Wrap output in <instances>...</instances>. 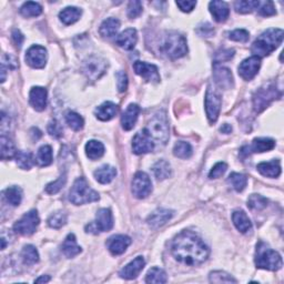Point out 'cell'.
Returning a JSON list of instances; mask_svg holds the SVG:
<instances>
[{
	"label": "cell",
	"instance_id": "6da1fadb",
	"mask_svg": "<svg viewBox=\"0 0 284 284\" xmlns=\"http://www.w3.org/2000/svg\"><path fill=\"white\" fill-rule=\"evenodd\" d=\"M171 251L174 259L186 266H199L209 258V248L191 231H183L174 238Z\"/></svg>",
	"mask_w": 284,
	"mask_h": 284
},
{
	"label": "cell",
	"instance_id": "7a4b0ae2",
	"mask_svg": "<svg viewBox=\"0 0 284 284\" xmlns=\"http://www.w3.org/2000/svg\"><path fill=\"white\" fill-rule=\"evenodd\" d=\"M283 40V30L282 29H268L263 34L258 37V39L253 42L252 51L253 55L258 58L267 57L272 54Z\"/></svg>",
	"mask_w": 284,
	"mask_h": 284
},
{
	"label": "cell",
	"instance_id": "3957f363",
	"mask_svg": "<svg viewBox=\"0 0 284 284\" xmlns=\"http://www.w3.org/2000/svg\"><path fill=\"white\" fill-rule=\"evenodd\" d=\"M255 264L259 269L278 271L282 268L283 262L281 255L277 251L272 250L267 243L260 241L255 250Z\"/></svg>",
	"mask_w": 284,
	"mask_h": 284
},
{
	"label": "cell",
	"instance_id": "277c9868",
	"mask_svg": "<svg viewBox=\"0 0 284 284\" xmlns=\"http://www.w3.org/2000/svg\"><path fill=\"white\" fill-rule=\"evenodd\" d=\"M144 130L153 142L161 144L167 143L169 140V122L165 111L160 110L155 113Z\"/></svg>",
	"mask_w": 284,
	"mask_h": 284
},
{
	"label": "cell",
	"instance_id": "5b68a950",
	"mask_svg": "<svg viewBox=\"0 0 284 284\" xmlns=\"http://www.w3.org/2000/svg\"><path fill=\"white\" fill-rule=\"evenodd\" d=\"M69 200L75 206L86 205V203L99 200V195L89 187L87 180L84 178H78L73 182L69 192Z\"/></svg>",
	"mask_w": 284,
	"mask_h": 284
},
{
	"label": "cell",
	"instance_id": "8992f818",
	"mask_svg": "<svg viewBox=\"0 0 284 284\" xmlns=\"http://www.w3.org/2000/svg\"><path fill=\"white\" fill-rule=\"evenodd\" d=\"M161 50H162L164 55H167L171 59L181 58V57L188 53L186 38L176 31L169 32L162 41Z\"/></svg>",
	"mask_w": 284,
	"mask_h": 284
},
{
	"label": "cell",
	"instance_id": "52a82bcc",
	"mask_svg": "<svg viewBox=\"0 0 284 284\" xmlns=\"http://www.w3.org/2000/svg\"><path fill=\"white\" fill-rule=\"evenodd\" d=\"M278 97H281V92L277 89L276 84L268 83L266 86L258 89V91L253 96L254 111L258 113L262 112Z\"/></svg>",
	"mask_w": 284,
	"mask_h": 284
},
{
	"label": "cell",
	"instance_id": "ba28073f",
	"mask_svg": "<svg viewBox=\"0 0 284 284\" xmlns=\"http://www.w3.org/2000/svg\"><path fill=\"white\" fill-rule=\"evenodd\" d=\"M39 215L36 210H31L27 212L20 220H18L13 224V231L21 235H31L35 233L38 225H39Z\"/></svg>",
	"mask_w": 284,
	"mask_h": 284
},
{
	"label": "cell",
	"instance_id": "9c48e42d",
	"mask_svg": "<svg viewBox=\"0 0 284 284\" xmlns=\"http://www.w3.org/2000/svg\"><path fill=\"white\" fill-rule=\"evenodd\" d=\"M107 69V63L105 59L98 56H90L83 61L82 71L86 77L90 80H97L105 73Z\"/></svg>",
	"mask_w": 284,
	"mask_h": 284
},
{
	"label": "cell",
	"instance_id": "30bf717a",
	"mask_svg": "<svg viewBox=\"0 0 284 284\" xmlns=\"http://www.w3.org/2000/svg\"><path fill=\"white\" fill-rule=\"evenodd\" d=\"M113 226L112 213L109 209H100L96 214V220L86 226V231L90 233L107 232Z\"/></svg>",
	"mask_w": 284,
	"mask_h": 284
},
{
	"label": "cell",
	"instance_id": "8fae6325",
	"mask_svg": "<svg viewBox=\"0 0 284 284\" xmlns=\"http://www.w3.org/2000/svg\"><path fill=\"white\" fill-rule=\"evenodd\" d=\"M221 97L215 89L211 86L208 87L206 93V112L207 117L211 124L215 122L219 118L221 110Z\"/></svg>",
	"mask_w": 284,
	"mask_h": 284
},
{
	"label": "cell",
	"instance_id": "7c38bea8",
	"mask_svg": "<svg viewBox=\"0 0 284 284\" xmlns=\"http://www.w3.org/2000/svg\"><path fill=\"white\" fill-rule=\"evenodd\" d=\"M152 191V183L144 172H137L132 180V193L138 199H145Z\"/></svg>",
	"mask_w": 284,
	"mask_h": 284
},
{
	"label": "cell",
	"instance_id": "4fadbf2b",
	"mask_svg": "<svg viewBox=\"0 0 284 284\" xmlns=\"http://www.w3.org/2000/svg\"><path fill=\"white\" fill-rule=\"evenodd\" d=\"M134 70L137 74L143 78L145 81L158 83L160 82V74L157 66L143 63V61H136L134 64Z\"/></svg>",
	"mask_w": 284,
	"mask_h": 284
},
{
	"label": "cell",
	"instance_id": "5bb4252c",
	"mask_svg": "<svg viewBox=\"0 0 284 284\" xmlns=\"http://www.w3.org/2000/svg\"><path fill=\"white\" fill-rule=\"evenodd\" d=\"M26 61L30 67L35 69L44 68L47 63V50L45 49V47H30L26 54Z\"/></svg>",
	"mask_w": 284,
	"mask_h": 284
},
{
	"label": "cell",
	"instance_id": "9a60e30c",
	"mask_svg": "<svg viewBox=\"0 0 284 284\" xmlns=\"http://www.w3.org/2000/svg\"><path fill=\"white\" fill-rule=\"evenodd\" d=\"M261 67V59L258 57H250V58L243 60L239 66V74L244 80H252L259 72Z\"/></svg>",
	"mask_w": 284,
	"mask_h": 284
},
{
	"label": "cell",
	"instance_id": "2e32d148",
	"mask_svg": "<svg viewBox=\"0 0 284 284\" xmlns=\"http://www.w3.org/2000/svg\"><path fill=\"white\" fill-rule=\"evenodd\" d=\"M154 148V142L145 130L138 132L132 140V150L136 154L149 153Z\"/></svg>",
	"mask_w": 284,
	"mask_h": 284
},
{
	"label": "cell",
	"instance_id": "e0dca14e",
	"mask_svg": "<svg viewBox=\"0 0 284 284\" xmlns=\"http://www.w3.org/2000/svg\"><path fill=\"white\" fill-rule=\"evenodd\" d=\"M213 78H214L217 87L221 89L228 90L233 88V75H232L231 70L228 68L214 64V66H213Z\"/></svg>",
	"mask_w": 284,
	"mask_h": 284
},
{
	"label": "cell",
	"instance_id": "ac0fdd59",
	"mask_svg": "<svg viewBox=\"0 0 284 284\" xmlns=\"http://www.w3.org/2000/svg\"><path fill=\"white\" fill-rule=\"evenodd\" d=\"M276 146V142L270 138H255L250 145H245L241 149V154L249 155L251 153H261L272 150Z\"/></svg>",
	"mask_w": 284,
	"mask_h": 284
},
{
	"label": "cell",
	"instance_id": "d6986e66",
	"mask_svg": "<svg viewBox=\"0 0 284 284\" xmlns=\"http://www.w3.org/2000/svg\"><path fill=\"white\" fill-rule=\"evenodd\" d=\"M131 244V239L128 235L118 234L113 235L107 241V247L113 255H120L125 252Z\"/></svg>",
	"mask_w": 284,
	"mask_h": 284
},
{
	"label": "cell",
	"instance_id": "ffe728a7",
	"mask_svg": "<svg viewBox=\"0 0 284 284\" xmlns=\"http://www.w3.org/2000/svg\"><path fill=\"white\" fill-rule=\"evenodd\" d=\"M173 214L174 212L172 210L158 209L151 213L146 222H148V225L151 229H158L167 223V222L173 216Z\"/></svg>",
	"mask_w": 284,
	"mask_h": 284
},
{
	"label": "cell",
	"instance_id": "44dd1931",
	"mask_svg": "<svg viewBox=\"0 0 284 284\" xmlns=\"http://www.w3.org/2000/svg\"><path fill=\"white\" fill-rule=\"evenodd\" d=\"M145 261L142 257L136 258L134 261H131L130 263H128L127 266L121 270L119 276L122 279H126V280H132V279H136L139 276L140 272L144 268Z\"/></svg>",
	"mask_w": 284,
	"mask_h": 284
},
{
	"label": "cell",
	"instance_id": "7402d4cb",
	"mask_svg": "<svg viewBox=\"0 0 284 284\" xmlns=\"http://www.w3.org/2000/svg\"><path fill=\"white\" fill-rule=\"evenodd\" d=\"M137 41H138V34H137V30L134 28L126 29L116 38V44L125 50L134 49L137 45Z\"/></svg>",
	"mask_w": 284,
	"mask_h": 284
},
{
	"label": "cell",
	"instance_id": "603a6c76",
	"mask_svg": "<svg viewBox=\"0 0 284 284\" xmlns=\"http://www.w3.org/2000/svg\"><path fill=\"white\" fill-rule=\"evenodd\" d=\"M140 113V107L136 103H131V105L128 106L126 109V111L124 112V115L121 117V126L125 130L129 131L132 128L135 127L137 120H138Z\"/></svg>",
	"mask_w": 284,
	"mask_h": 284
},
{
	"label": "cell",
	"instance_id": "cb8c5ba5",
	"mask_svg": "<svg viewBox=\"0 0 284 284\" xmlns=\"http://www.w3.org/2000/svg\"><path fill=\"white\" fill-rule=\"evenodd\" d=\"M29 101L37 111L45 110L47 107V90L42 87H34L30 90Z\"/></svg>",
	"mask_w": 284,
	"mask_h": 284
},
{
	"label": "cell",
	"instance_id": "d4e9b609",
	"mask_svg": "<svg viewBox=\"0 0 284 284\" xmlns=\"http://www.w3.org/2000/svg\"><path fill=\"white\" fill-rule=\"evenodd\" d=\"M209 9L211 15L214 18V20L217 22H224L226 19L229 18V6L228 3L224 1H217V0H214V1H211L209 3Z\"/></svg>",
	"mask_w": 284,
	"mask_h": 284
},
{
	"label": "cell",
	"instance_id": "484cf974",
	"mask_svg": "<svg viewBox=\"0 0 284 284\" xmlns=\"http://www.w3.org/2000/svg\"><path fill=\"white\" fill-rule=\"evenodd\" d=\"M119 111V108L113 102H103L102 105L99 106L96 111H94V115L98 118L99 120L101 121H109L111 120L112 118H115V116Z\"/></svg>",
	"mask_w": 284,
	"mask_h": 284
},
{
	"label": "cell",
	"instance_id": "4316f807",
	"mask_svg": "<svg viewBox=\"0 0 284 284\" xmlns=\"http://www.w3.org/2000/svg\"><path fill=\"white\" fill-rule=\"evenodd\" d=\"M232 221L235 228L238 229L241 233H248L252 230V223L247 215V213L242 210H235L232 214Z\"/></svg>",
	"mask_w": 284,
	"mask_h": 284
},
{
	"label": "cell",
	"instance_id": "83f0119b",
	"mask_svg": "<svg viewBox=\"0 0 284 284\" xmlns=\"http://www.w3.org/2000/svg\"><path fill=\"white\" fill-rule=\"evenodd\" d=\"M257 169L262 176L268 178H278L281 174V164L279 160H272L270 162L259 163Z\"/></svg>",
	"mask_w": 284,
	"mask_h": 284
},
{
	"label": "cell",
	"instance_id": "f1b7e54d",
	"mask_svg": "<svg viewBox=\"0 0 284 284\" xmlns=\"http://www.w3.org/2000/svg\"><path fill=\"white\" fill-rule=\"evenodd\" d=\"M93 174H94V178H96V180L99 183L107 184V183H110L112 180L116 178L117 170L116 168L111 167V165L105 164V165H102V167L98 168Z\"/></svg>",
	"mask_w": 284,
	"mask_h": 284
},
{
	"label": "cell",
	"instance_id": "f546056e",
	"mask_svg": "<svg viewBox=\"0 0 284 284\" xmlns=\"http://www.w3.org/2000/svg\"><path fill=\"white\" fill-rule=\"evenodd\" d=\"M63 252L66 257L71 259L77 257V255L81 252V248L77 244V240L73 233L68 234L67 238L65 239L63 243Z\"/></svg>",
	"mask_w": 284,
	"mask_h": 284
},
{
	"label": "cell",
	"instance_id": "4dcf8cb0",
	"mask_svg": "<svg viewBox=\"0 0 284 284\" xmlns=\"http://www.w3.org/2000/svg\"><path fill=\"white\" fill-rule=\"evenodd\" d=\"M86 154L91 160L100 159L105 154V145L100 141L90 140L86 144Z\"/></svg>",
	"mask_w": 284,
	"mask_h": 284
},
{
	"label": "cell",
	"instance_id": "1f68e13d",
	"mask_svg": "<svg viewBox=\"0 0 284 284\" xmlns=\"http://www.w3.org/2000/svg\"><path fill=\"white\" fill-rule=\"evenodd\" d=\"M0 150H1L0 151V153H1L2 160H7V159H11L13 157H16V154L18 152V151H16L13 142L4 135H2L1 138H0Z\"/></svg>",
	"mask_w": 284,
	"mask_h": 284
},
{
	"label": "cell",
	"instance_id": "d6a6232c",
	"mask_svg": "<svg viewBox=\"0 0 284 284\" xmlns=\"http://www.w3.org/2000/svg\"><path fill=\"white\" fill-rule=\"evenodd\" d=\"M120 28V21L116 18H108L101 23L100 26V35L102 37H112L117 35Z\"/></svg>",
	"mask_w": 284,
	"mask_h": 284
},
{
	"label": "cell",
	"instance_id": "836d02e7",
	"mask_svg": "<svg viewBox=\"0 0 284 284\" xmlns=\"http://www.w3.org/2000/svg\"><path fill=\"white\" fill-rule=\"evenodd\" d=\"M81 13L82 11L77 7H67L59 13V18L65 25H72V23L79 20Z\"/></svg>",
	"mask_w": 284,
	"mask_h": 284
},
{
	"label": "cell",
	"instance_id": "e575fe53",
	"mask_svg": "<svg viewBox=\"0 0 284 284\" xmlns=\"http://www.w3.org/2000/svg\"><path fill=\"white\" fill-rule=\"evenodd\" d=\"M152 169L154 176L158 180H165L171 177L172 174L171 167L165 160H159L158 162H155Z\"/></svg>",
	"mask_w": 284,
	"mask_h": 284
},
{
	"label": "cell",
	"instance_id": "d590c367",
	"mask_svg": "<svg viewBox=\"0 0 284 284\" xmlns=\"http://www.w3.org/2000/svg\"><path fill=\"white\" fill-rule=\"evenodd\" d=\"M3 195L9 205H11L13 207L20 205V202L22 200V190L17 186L7 188L6 190H4Z\"/></svg>",
	"mask_w": 284,
	"mask_h": 284
},
{
	"label": "cell",
	"instance_id": "8d00e7d4",
	"mask_svg": "<svg viewBox=\"0 0 284 284\" xmlns=\"http://www.w3.org/2000/svg\"><path fill=\"white\" fill-rule=\"evenodd\" d=\"M37 163L41 167H47L53 162V149L50 145H42L39 148L36 157Z\"/></svg>",
	"mask_w": 284,
	"mask_h": 284
},
{
	"label": "cell",
	"instance_id": "74e56055",
	"mask_svg": "<svg viewBox=\"0 0 284 284\" xmlns=\"http://www.w3.org/2000/svg\"><path fill=\"white\" fill-rule=\"evenodd\" d=\"M21 257L23 263L27 264V266H34V264L39 261V253H38V251L34 245L30 244L26 245V247L22 249Z\"/></svg>",
	"mask_w": 284,
	"mask_h": 284
},
{
	"label": "cell",
	"instance_id": "f35d334b",
	"mask_svg": "<svg viewBox=\"0 0 284 284\" xmlns=\"http://www.w3.org/2000/svg\"><path fill=\"white\" fill-rule=\"evenodd\" d=\"M193 150L191 144L186 141H179L174 144L173 154L180 159H189L192 155Z\"/></svg>",
	"mask_w": 284,
	"mask_h": 284
},
{
	"label": "cell",
	"instance_id": "ab89813d",
	"mask_svg": "<svg viewBox=\"0 0 284 284\" xmlns=\"http://www.w3.org/2000/svg\"><path fill=\"white\" fill-rule=\"evenodd\" d=\"M228 183L234 189L236 192H242L247 187L248 179L244 174L241 173H231L228 178Z\"/></svg>",
	"mask_w": 284,
	"mask_h": 284
},
{
	"label": "cell",
	"instance_id": "60d3db41",
	"mask_svg": "<svg viewBox=\"0 0 284 284\" xmlns=\"http://www.w3.org/2000/svg\"><path fill=\"white\" fill-rule=\"evenodd\" d=\"M42 12V7L38 2L34 1H28L22 4V7L20 8V13L23 17H38L41 15Z\"/></svg>",
	"mask_w": 284,
	"mask_h": 284
},
{
	"label": "cell",
	"instance_id": "b9f144b4",
	"mask_svg": "<svg viewBox=\"0 0 284 284\" xmlns=\"http://www.w3.org/2000/svg\"><path fill=\"white\" fill-rule=\"evenodd\" d=\"M167 274L160 268H152L149 270L145 277L146 283H167Z\"/></svg>",
	"mask_w": 284,
	"mask_h": 284
},
{
	"label": "cell",
	"instance_id": "7bdbcfd3",
	"mask_svg": "<svg viewBox=\"0 0 284 284\" xmlns=\"http://www.w3.org/2000/svg\"><path fill=\"white\" fill-rule=\"evenodd\" d=\"M15 159L18 167L22 170H29L34 164L32 154L30 152H26V151H18Z\"/></svg>",
	"mask_w": 284,
	"mask_h": 284
},
{
	"label": "cell",
	"instance_id": "ee69618b",
	"mask_svg": "<svg viewBox=\"0 0 284 284\" xmlns=\"http://www.w3.org/2000/svg\"><path fill=\"white\" fill-rule=\"evenodd\" d=\"M66 122H67V125L74 131H80L84 125L82 117L73 111L67 112V115H66Z\"/></svg>",
	"mask_w": 284,
	"mask_h": 284
},
{
	"label": "cell",
	"instance_id": "f6af8a7d",
	"mask_svg": "<svg viewBox=\"0 0 284 284\" xmlns=\"http://www.w3.org/2000/svg\"><path fill=\"white\" fill-rule=\"evenodd\" d=\"M260 6V1H253V0H240L234 3L236 12L240 13H250Z\"/></svg>",
	"mask_w": 284,
	"mask_h": 284
},
{
	"label": "cell",
	"instance_id": "bcb514c9",
	"mask_svg": "<svg viewBox=\"0 0 284 284\" xmlns=\"http://www.w3.org/2000/svg\"><path fill=\"white\" fill-rule=\"evenodd\" d=\"M268 206V199L260 195H252L248 199V207L251 210L261 211Z\"/></svg>",
	"mask_w": 284,
	"mask_h": 284
},
{
	"label": "cell",
	"instance_id": "7dc6e473",
	"mask_svg": "<svg viewBox=\"0 0 284 284\" xmlns=\"http://www.w3.org/2000/svg\"><path fill=\"white\" fill-rule=\"evenodd\" d=\"M66 182H67V174L64 173L56 180L54 182H50L46 186V192L49 193V195H56L58 193L61 189L66 186Z\"/></svg>",
	"mask_w": 284,
	"mask_h": 284
},
{
	"label": "cell",
	"instance_id": "c3c4849f",
	"mask_svg": "<svg viewBox=\"0 0 284 284\" xmlns=\"http://www.w3.org/2000/svg\"><path fill=\"white\" fill-rule=\"evenodd\" d=\"M67 223V214L63 211H57L51 214L48 219L49 226L54 229H59Z\"/></svg>",
	"mask_w": 284,
	"mask_h": 284
},
{
	"label": "cell",
	"instance_id": "681fc988",
	"mask_svg": "<svg viewBox=\"0 0 284 284\" xmlns=\"http://www.w3.org/2000/svg\"><path fill=\"white\" fill-rule=\"evenodd\" d=\"M209 280L212 283H236L234 278L223 271H213L210 273Z\"/></svg>",
	"mask_w": 284,
	"mask_h": 284
},
{
	"label": "cell",
	"instance_id": "f907efd6",
	"mask_svg": "<svg viewBox=\"0 0 284 284\" xmlns=\"http://www.w3.org/2000/svg\"><path fill=\"white\" fill-rule=\"evenodd\" d=\"M259 13L263 17H270L273 16L277 13L276 7L272 1H267V2H260V6L258 8Z\"/></svg>",
	"mask_w": 284,
	"mask_h": 284
},
{
	"label": "cell",
	"instance_id": "816d5d0a",
	"mask_svg": "<svg viewBox=\"0 0 284 284\" xmlns=\"http://www.w3.org/2000/svg\"><path fill=\"white\" fill-rule=\"evenodd\" d=\"M229 38L233 41L239 42H247L250 39V35L247 30L244 29H236L229 34Z\"/></svg>",
	"mask_w": 284,
	"mask_h": 284
},
{
	"label": "cell",
	"instance_id": "f5cc1de1",
	"mask_svg": "<svg viewBox=\"0 0 284 284\" xmlns=\"http://www.w3.org/2000/svg\"><path fill=\"white\" fill-rule=\"evenodd\" d=\"M226 169H228V165H226V163H224V162L216 163L214 167L211 169V171L209 173V178L210 179L220 178L221 176H223V174L225 173Z\"/></svg>",
	"mask_w": 284,
	"mask_h": 284
},
{
	"label": "cell",
	"instance_id": "db71d44e",
	"mask_svg": "<svg viewBox=\"0 0 284 284\" xmlns=\"http://www.w3.org/2000/svg\"><path fill=\"white\" fill-rule=\"evenodd\" d=\"M142 12V4L140 1H134L129 2V6H128V16L129 18H137L140 16V13Z\"/></svg>",
	"mask_w": 284,
	"mask_h": 284
},
{
	"label": "cell",
	"instance_id": "11a10c76",
	"mask_svg": "<svg viewBox=\"0 0 284 284\" xmlns=\"http://www.w3.org/2000/svg\"><path fill=\"white\" fill-rule=\"evenodd\" d=\"M1 67L4 69H16L18 67V60L11 55H2Z\"/></svg>",
	"mask_w": 284,
	"mask_h": 284
},
{
	"label": "cell",
	"instance_id": "9f6ffc18",
	"mask_svg": "<svg viewBox=\"0 0 284 284\" xmlns=\"http://www.w3.org/2000/svg\"><path fill=\"white\" fill-rule=\"evenodd\" d=\"M117 87L120 92H125L128 88V75L125 71H119L116 74Z\"/></svg>",
	"mask_w": 284,
	"mask_h": 284
},
{
	"label": "cell",
	"instance_id": "6f0895ef",
	"mask_svg": "<svg viewBox=\"0 0 284 284\" xmlns=\"http://www.w3.org/2000/svg\"><path fill=\"white\" fill-rule=\"evenodd\" d=\"M48 132L51 137H54V138H60V137L63 136L64 130L58 121L53 120L48 126Z\"/></svg>",
	"mask_w": 284,
	"mask_h": 284
},
{
	"label": "cell",
	"instance_id": "680465c9",
	"mask_svg": "<svg viewBox=\"0 0 284 284\" xmlns=\"http://www.w3.org/2000/svg\"><path fill=\"white\" fill-rule=\"evenodd\" d=\"M234 56V50H222L220 53H217L215 55V58H214V64H219V63H223V61H228L230 60L232 57Z\"/></svg>",
	"mask_w": 284,
	"mask_h": 284
},
{
	"label": "cell",
	"instance_id": "91938a15",
	"mask_svg": "<svg viewBox=\"0 0 284 284\" xmlns=\"http://www.w3.org/2000/svg\"><path fill=\"white\" fill-rule=\"evenodd\" d=\"M177 6L181 9L183 12H190L197 6V1H177Z\"/></svg>",
	"mask_w": 284,
	"mask_h": 284
},
{
	"label": "cell",
	"instance_id": "94428289",
	"mask_svg": "<svg viewBox=\"0 0 284 284\" xmlns=\"http://www.w3.org/2000/svg\"><path fill=\"white\" fill-rule=\"evenodd\" d=\"M11 37H12L13 44L16 45L17 48H21V46L23 44V40H25V38H23V35L20 32V30L13 29L12 34H11Z\"/></svg>",
	"mask_w": 284,
	"mask_h": 284
},
{
	"label": "cell",
	"instance_id": "6125c7cd",
	"mask_svg": "<svg viewBox=\"0 0 284 284\" xmlns=\"http://www.w3.org/2000/svg\"><path fill=\"white\" fill-rule=\"evenodd\" d=\"M220 131L222 132V134H231V131H232V127L230 126V125H228V124H224L223 126H222L221 128H220Z\"/></svg>",
	"mask_w": 284,
	"mask_h": 284
},
{
	"label": "cell",
	"instance_id": "be15d7a7",
	"mask_svg": "<svg viewBox=\"0 0 284 284\" xmlns=\"http://www.w3.org/2000/svg\"><path fill=\"white\" fill-rule=\"evenodd\" d=\"M50 281V277L49 276H42L40 278H38L35 280V283H47Z\"/></svg>",
	"mask_w": 284,
	"mask_h": 284
}]
</instances>
